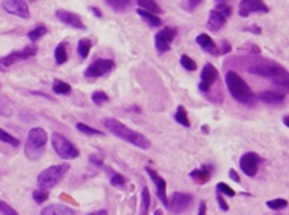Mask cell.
Masks as SVG:
<instances>
[{"label": "cell", "instance_id": "3", "mask_svg": "<svg viewBox=\"0 0 289 215\" xmlns=\"http://www.w3.org/2000/svg\"><path fill=\"white\" fill-rule=\"evenodd\" d=\"M248 73L257 75V77L271 79L276 86L288 88L289 74L280 64H255V66L249 67Z\"/></svg>", "mask_w": 289, "mask_h": 215}, {"label": "cell", "instance_id": "1", "mask_svg": "<svg viewBox=\"0 0 289 215\" xmlns=\"http://www.w3.org/2000/svg\"><path fill=\"white\" fill-rule=\"evenodd\" d=\"M104 126L114 136L119 138L120 140L130 143V145L138 147V149L149 150L152 147V142H150L143 134L135 131V130H131L130 127H128V126L123 125V123H120L117 119H104Z\"/></svg>", "mask_w": 289, "mask_h": 215}, {"label": "cell", "instance_id": "18", "mask_svg": "<svg viewBox=\"0 0 289 215\" xmlns=\"http://www.w3.org/2000/svg\"><path fill=\"white\" fill-rule=\"evenodd\" d=\"M212 173H213V166H212V164H202L200 169H196V170L190 171L189 175L193 181L197 182V183L205 184L207 182L210 181Z\"/></svg>", "mask_w": 289, "mask_h": 215}, {"label": "cell", "instance_id": "17", "mask_svg": "<svg viewBox=\"0 0 289 215\" xmlns=\"http://www.w3.org/2000/svg\"><path fill=\"white\" fill-rule=\"evenodd\" d=\"M144 171L149 174V177L152 178V181L154 182L155 186V191H157V195H158L159 201L162 202V205L168 206V195H166V181L163 178L159 175L158 173L150 167H146Z\"/></svg>", "mask_w": 289, "mask_h": 215}, {"label": "cell", "instance_id": "32", "mask_svg": "<svg viewBox=\"0 0 289 215\" xmlns=\"http://www.w3.org/2000/svg\"><path fill=\"white\" fill-rule=\"evenodd\" d=\"M0 142L6 143V145H10L12 147H19L20 145V140L17 138H15L14 135L8 134L7 131H4L3 129H0Z\"/></svg>", "mask_w": 289, "mask_h": 215}, {"label": "cell", "instance_id": "27", "mask_svg": "<svg viewBox=\"0 0 289 215\" xmlns=\"http://www.w3.org/2000/svg\"><path fill=\"white\" fill-rule=\"evenodd\" d=\"M150 191L148 186H143L141 193V208H139V215H149V208H150Z\"/></svg>", "mask_w": 289, "mask_h": 215}, {"label": "cell", "instance_id": "30", "mask_svg": "<svg viewBox=\"0 0 289 215\" xmlns=\"http://www.w3.org/2000/svg\"><path fill=\"white\" fill-rule=\"evenodd\" d=\"M47 32H48V30H47V27H46V26L39 25V26H36L34 30H31V31L28 32L27 36L32 43H35V42H38L39 39L43 38V36H45Z\"/></svg>", "mask_w": 289, "mask_h": 215}, {"label": "cell", "instance_id": "38", "mask_svg": "<svg viewBox=\"0 0 289 215\" xmlns=\"http://www.w3.org/2000/svg\"><path fill=\"white\" fill-rule=\"evenodd\" d=\"M232 51V45L228 40H221L220 45L216 47V52H214V56H221V55H226Z\"/></svg>", "mask_w": 289, "mask_h": 215}, {"label": "cell", "instance_id": "22", "mask_svg": "<svg viewBox=\"0 0 289 215\" xmlns=\"http://www.w3.org/2000/svg\"><path fill=\"white\" fill-rule=\"evenodd\" d=\"M135 3H137L138 8L148 11V12H150V14L153 15H157V16L163 12V10L159 7V4L157 3V2H153V0H138Z\"/></svg>", "mask_w": 289, "mask_h": 215}, {"label": "cell", "instance_id": "28", "mask_svg": "<svg viewBox=\"0 0 289 215\" xmlns=\"http://www.w3.org/2000/svg\"><path fill=\"white\" fill-rule=\"evenodd\" d=\"M174 121L178 123V125L183 126V127H190V121H189V116H188V112H186L185 107H183L182 104H179L178 107L176 110V114H174Z\"/></svg>", "mask_w": 289, "mask_h": 215}, {"label": "cell", "instance_id": "34", "mask_svg": "<svg viewBox=\"0 0 289 215\" xmlns=\"http://www.w3.org/2000/svg\"><path fill=\"white\" fill-rule=\"evenodd\" d=\"M109 171H110V183L111 186H114V187H118V188H122L125 186V183H126V179H125L122 175H120L119 173H117V171H113L109 169Z\"/></svg>", "mask_w": 289, "mask_h": 215}, {"label": "cell", "instance_id": "45", "mask_svg": "<svg viewBox=\"0 0 289 215\" xmlns=\"http://www.w3.org/2000/svg\"><path fill=\"white\" fill-rule=\"evenodd\" d=\"M229 178H231L233 182H236V183H240L241 182L240 175H238L237 171L234 170V169H231V170H229Z\"/></svg>", "mask_w": 289, "mask_h": 215}, {"label": "cell", "instance_id": "51", "mask_svg": "<svg viewBox=\"0 0 289 215\" xmlns=\"http://www.w3.org/2000/svg\"><path fill=\"white\" fill-rule=\"evenodd\" d=\"M202 130H203V132H205V134H208V130H209V127H208V126H202Z\"/></svg>", "mask_w": 289, "mask_h": 215}, {"label": "cell", "instance_id": "20", "mask_svg": "<svg viewBox=\"0 0 289 215\" xmlns=\"http://www.w3.org/2000/svg\"><path fill=\"white\" fill-rule=\"evenodd\" d=\"M40 215H75V210L65 205H50L42 210Z\"/></svg>", "mask_w": 289, "mask_h": 215}, {"label": "cell", "instance_id": "25", "mask_svg": "<svg viewBox=\"0 0 289 215\" xmlns=\"http://www.w3.org/2000/svg\"><path fill=\"white\" fill-rule=\"evenodd\" d=\"M54 56H55V62L58 66H62V64H65V63L67 62L69 54H67V44H66L65 42L59 43V44L56 45L55 51H54Z\"/></svg>", "mask_w": 289, "mask_h": 215}, {"label": "cell", "instance_id": "53", "mask_svg": "<svg viewBox=\"0 0 289 215\" xmlns=\"http://www.w3.org/2000/svg\"><path fill=\"white\" fill-rule=\"evenodd\" d=\"M277 215H279V214H277Z\"/></svg>", "mask_w": 289, "mask_h": 215}, {"label": "cell", "instance_id": "36", "mask_svg": "<svg viewBox=\"0 0 289 215\" xmlns=\"http://www.w3.org/2000/svg\"><path fill=\"white\" fill-rule=\"evenodd\" d=\"M179 63H181V66H182L186 71H196L197 69V63L194 62L190 56L186 55V54H183V55L181 56Z\"/></svg>", "mask_w": 289, "mask_h": 215}, {"label": "cell", "instance_id": "15", "mask_svg": "<svg viewBox=\"0 0 289 215\" xmlns=\"http://www.w3.org/2000/svg\"><path fill=\"white\" fill-rule=\"evenodd\" d=\"M3 8L8 14L15 15V16L22 17V19H30V16H31L28 4L23 2V0H7V2H3Z\"/></svg>", "mask_w": 289, "mask_h": 215}, {"label": "cell", "instance_id": "44", "mask_svg": "<svg viewBox=\"0 0 289 215\" xmlns=\"http://www.w3.org/2000/svg\"><path fill=\"white\" fill-rule=\"evenodd\" d=\"M244 30H245V31L252 32V34H253V35H260V34H261V28L258 27L257 25H252L251 27H245Z\"/></svg>", "mask_w": 289, "mask_h": 215}, {"label": "cell", "instance_id": "10", "mask_svg": "<svg viewBox=\"0 0 289 215\" xmlns=\"http://www.w3.org/2000/svg\"><path fill=\"white\" fill-rule=\"evenodd\" d=\"M115 67V62L113 59H96L94 60L86 69H85V78H102L111 73Z\"/></svg>", "mask_w": 289, "mask_h": 215}, {"label": "cell", "instance_id": "9", "mask_svg": "<svg viewBox=\"0 0 289 215\" xmlns=\"http://www.w3.org/2000/svg\"><path fill=\"white\" fill-rule=\"evenodd\" d=\"M177 35H178V30L176 27H165L155 34L154 45L158 54H165L170 51L172 43L174 42Z\"/></svg>", "mask_w": 289, "mask_h": 215}, {"label": "cell", "instance_id": "7", "mask_svg": "<svg viewBox=\"0 0 289 215\" xmlns=\"http://www.w3.org/2000/svg\"><path fill=\"white\" fill-rule=\"evenodd\" d=\"M51 145L52 149L55 150L56 155L62 159L70 160L79 156V150L76 149L75 145L59 132H54L51 135Z\"/></svg>", "mask_w": 289, "mask_h": 215}, {"label": "cell", "instance_id": "5", "mask_svg": "<svg viewBox=\"0 0 289 215\" xmlns=\"http://www.w3.org/2000/svg\"><path fill=\"white\" fill-rule=\"evenodd\" d=\"M70 170L69 163L55 164V166H50L48 169L42 171L38 175L36 183H38L39 190L48 191L50 188H54L59 182L62 181L67 171Z\"/></svg>", "mask_w": 289, "mask_h": 215}, {"label": "cell", "instance_id": "47", "mask_svg": "<svg viewBox=\"0 0 289 215\" xmlns=\"http://www.w3.org/2000/svg\"><path fill=\"white\" fill-rule=\"evenodd\" d=\"M197 215H207V203L205 202H201L200 207H198V212Z\"/></svg>", "mask_w": 289, "mask_h": 215}, {"label": "cell", "instance_id": "21", "mask_svg": "<svg viewBox=\"0 0 289 215\" xmlns=\"http://www.w3.org/2000/svg\"><path fill=\"white\" fill-rule=\"evenodd\" d=\"M196 43L200 45L201 49L203 50L205 52L210 54V55L214 56V52H216V47L217 44L214 43V40L210 38L208 34H200L196 38Z\"/></svg>", "mask_w": 289, "mask_h": 215}, {"label": "cell", "instance_id": "33", "mask_svg": "<svg viewBox=\"0 0 289 215\" xmlns=\"http://www.w3.org/2000/svg\"><path fill=\"white\" fill-rule=\"evenodd\" d=\"M91 101H93V103L95 104V106L100 107V106H104V104L107 103L110 99H109V95H107L106 92H104V91H95V92H93V95H91Z\"/></svg>", "mask_w": 289, "mask_h": 215}, {"label": "cell", "instance_id": "12", "mask_svg": "<svg viewBox=\"0 0 289 215\" xmlns=\"http://www.w3.org/2000/svg\"><path fill=\"white\" fill-rule=\"evenodd\" d=\"M220 78V74H218V69L212 64V63H207L203 66L202 71H201V80L200 84H198V90L203 94H207L212 90V87L214 86L217 80Z\"/></svg>", "mask_w": 289, "mask_h": 215}, {"label": "cell", "instance_id": "46", "mask_svg": "<svg viewBox=\"0 0 289 215\" xmlns=\"http://www.w3.org/2000/svg\"><path fill=\"white\" fill-rule=\"evenodd\" d=\"M89 10L93 12V15L95 17H99V19H102L104 17V14H102V11L99 10L98 7H95V6H91V7H89Z\"/></svg>", "mask_w": 289, "mask_h": 215}, {"label": "cell", "instance_id": "40", "mask_svg": "<svg viewBox=\"0 0 289 215\" xmlns=\"http://www.w3.org/2000/svg\"><path fill=\"white\" fill-rule=\"evenodd\" d=\"M0 214L2 215H19L12 206H10L7 202L0 201Z\"/></svg>", "mask_w": 289, "mask_h": 215}, {"label": "cell", "instance_id": "35", "mask_svg": "<svg viewBox=\"0 0 289 215\" xmlns=\"http://www.w3.org/2000/svg\"><path fill=\"white\" fill-rule=\"evenodd\" d=\"M266 206L271 210H275V211H279V210H282L288 206V201L282 198H277V199H272V201L266 202Z\"/></svg>", "mask_w": 289, "mask_h": 215}, {"label": "cell", "instance_id": "48", "mask_svg": "<svg viewBox=\"0 0 289 215\" xmlns=\"http://www.w3.org/2000/svg\"><path fill=\"white\" fill-rule=\"evenodd\" d=\"M87 215H109L107 214L106 210H98V211H94V212H90Z\"/></svg>", "mask_w": 289, "mask_h": 215}, {"label": "cell", "instance_id": "14", "mask_svg": "<svg viewBox=\"0 0 289 215\" xmlns=\"http://www.w3.org/2000/svg\"><path fill=\"white\" fill-rule=\"evenodd\" d=\"M269 7L260 0H241L238 4V15L248 17L251 14H268Z\"/></svg>", "mask_w": 289, "mask_h": 215}, {"label": "cell", "instance_id": "39", "mask_svg": "<svg viewBox=\"0 0 289 215\" xmlns=\"http://www.w3.org/2000/svg\"><path fill=\"white\" fill-rule=\"evenodd\" d=\"M32 199H34L38 205H42V203H45L46 201L48 199V191L45 190H35L32 193Z\"/></svg>", "mask_w": 289, "mask_h": 215}, {"label": "cell", "instance_id": "42", "mask_svg": "<svg viewBox=\"0 0 289 215\" xmlns=\"http://www.w3.org/2000/svg\"><path fill=\"white\" fill-rule=\"evenodd\" d=\"M89 160H90V163L94 164V166H96V167L104 166V158H102L100 155H98V154H93V155H90Z\"/></svg>", "mask_w": 289, "mask_h": 215}, {"label": "cell", "instance_id": "19", "mask_svg": "<svg viewBox=\"0 0 289 215\" xmlns=\"http://www.w3.org/2000/svg\"><path fill=\"white\" fill-rule=\"evenodd\" d=\"M258 99L265 104H281L285 102V94L279 92V91H262L261 94L258 95Z\"/></svg>", "mask_w": 289, "mask_h": 215}, {"label": "cell", "instance_id": "43", "mask_svg": "<svg viewBox=\"0 0 289 215\" xmlns=\"http://www.w3.org/2000/svg\"><path fill=\"white\" fill-rule=\"evenodd\" d=\"M216 199H217V203H218V206H220V208L222 211H228V210H229V206H228V202L225 201L224 195L217 194Z\"/></svg>", "mask_w": 289, "mask_h": 215}, {"label": "cell", "instance_id": "26", "mask_svg": "<svg viewBox=\"0 0 289 215\" xmlns=\"http://www.w3.org/2000/svg\"><path fill=\"white\" fill-rule=\"evenodd\" d=\"M91 49H93V42H91V39L89 38L80 39L79 42H78V45H76L78 55H79L82 59H86L87 56H89L90 51H91Z\"/></svg>", "mask_w": 289, "mask_h": 215}, {"label": "cell", "instance_id": "23", "mask_svg": "<svg viewBox=\"0 0 289 215\" xmlns=\"http://www.w3.org/2000/svg\"><path fill=\"white\" fill-rule=\"evenodd\" d=\"M105 3H106L114 12L120 14V12H125L126 10L133 7L134 2H130V0H106Z\"/></svg>", "mask_w": 289, "mask_h": 215}, {"label": "cell", "instance_id": "6", "mask_svg": "<svg viewBox=\"0 0 289 215\" xmlns=\"http://www.w3.org/2000/svg\"><path fill=\"white\" fill-rule=\"evenodd\" d=\"M232 15V6L226 2H216L214 8L209 12L207 27L210 31L217 32L226 25L228 19Z\"/></svg>", "mask_w": 289, "mask_h": 215}, {"label": "cell", "instance_id": "49", "mask_svg": "<svg viewBox=\"0 0 289 215\" xmlns=\"http://www.w3.org/2000/svg\"><path fill=\"white\" fill-rule=\"evenodd\" d=\"M249 51L256 52V54H260V49H258L256 44H251V47H249Z\"/></svg>", "mask_w": 289, "mask_h": 215}, {"label": "cell", "instance_id": "29", "mask_svg": "<svg viewBox=\"0 0 289 215\" xmlns=\"http://www.w3.org/2000/svg\"><path fill=\"white\" fill-rule=\"evenodd\" d=\"M52 91L56 95H69L71 94V86L69 83L63 82V80L55 79L52 82Z\"/></svg>", "mask_w": 289, "mask_h": 215}, {"label": "cell", "instance_id": "13", "mask_svg": "<svg viewBox=\"0 0 289 215\" xmlns=\"http://www.w3.org/2000/svg\"><path fill=\"white\" fill-rule=\"evenodd\" d=\"M193 197L190 194H185V193H174V194L168 198V207L173 214H182L186 208L192 205Z\"/></svg>", "mask_w": 289, "mask_h": 215}, {"label": "cell", "instance_id": "37", "mask_svg": "<svg viewBox=\"0 0 289 215\" xmlns=\"http://www.w3.org/2000/svg\"><path fill=\"white\" fill-rule=\"evenodd\" d=\"M216 190L218 191V194H221V195H226V197H231V198L236 197V191H234L231 186H228L226 183H224V182L217 183Z\"/></svg>", "mask_w": 289, "mask_h": 215}, {"label": "cell", "instance_id": "8", "mask_svg": "<svg viewBox=\"0 0 289 215\" xmlns=\"http://www.w3.org/2000/svg\"><path fill=\"white\" fill-rule=\"evenodd\" d=\"M36 52H38V47L35 44H30L26 45L23 50L12 51L8 55L2 56L0 58V71H3V73L4 71H8L16 63L22 62V60L31 59L32 56L36 55Z\"/></svg>", "mask_w": 289, "mask_h": 215}, {"label": "cell", "instance_id": "16", "mask_svg": "<svg viewBox=\"0 0 289 215\" xmlns=\"http://www.w3.org/2000/svg\"><path fill=\"white\" fill-rule=\"evenodd\" d=\"M55 16L59 21H62L63 25L70 26L76 30H86V26L83 25V20L80 19L79 15L74 14L71 11L67 10H56Z\"/></svg>", "mask_w": 289, "mask_h": 215}, {"label": "cell", "instance_id": "11", "mask_svg": "<svg viewBox=\"0 0 289 215\" xmlns=\"http://www.w3.org/2000/svg\"><path fill=\"white\" fill-rule=\"evenodd\" d=\"M261 162H262L261 156L258 155L257 153L249 151V153H245L244 155H241L240 169L246 177L253 178L256 177V174H257L258 169H260Z\"/></svg>", "mask_w": 289, "mask_h": 215}, {"label": "cell", "instance_id": "24", "mask_svg": "<svg viewBox=\"0 0 289 215\" xmlns=\"http://www.w3.org/2000/svg\"><path fill=\"white\" fill-rule=\"evenodd\" d=\"M137 14L139 15V16L143 19L146 23H148L150 27H159V26L162 25V19L159 16H157V15H153L150 14V12H148V11H143L141 10V8H137Z\"/></svg>", "mask_w": 289, "mask_h": 215}, {"label": "cell", "instance_id": "41", "mask_svg": "<svg viewBox=\"0 0 289 215\" xmlns=\"http://www.w3.org/2000/svg\"><path fill=\"white\" fill-rule=\"evenodd\" d=\"M202 3L201 0H190V2H182L181 3V7L183 8L185 11H188V12H193V11L196 10L200 4Z\"/></svg>", "mask_w": 289, "mask_h": 215}, {"label": "cell", "instance_id": "2", "mask_svg": "<svg viewBox=\"0 0 289 215\" xmlns=\"http://www.w3.org/2000/svg\"><path fill=\"white\" fill-rule=\"evenodd\" d=\"M225 83H226L228 90H229V92H231L234 101H237L238 103L241 104H245V106H253V104H255V94L252 92L251 87L248 86V83H246L236 71H229V73H226Z\"/></svg>", "mask_w": 289, "mask_h": 215}, {"label": "cell", "instance_id": "52", "mask_svg": "<svg viewBox=\"0 0 289 215\" xmlns=\"http://www.w3.org/2000/svg\"><path fill=\"white\" fill-rule=\"evenodd\" d=\"M154 215H162V211L161 210H157V211L154 212Z\"/></svg>", "mask_w": 289, "mask_h": 215}, {"label": "cell", "instance_id": "31", "mask_svg": "<svg viewBox=\"0 0 289 215\" xmlns=\"http://www.w3.org/2000/svg\"><path fill=\"white\" fill-rule=\"evenodd\" d=\"M75 127L79 132H82V134H86V135H90V136H104L105 135L102 131L94 129V127H90V126L85 125V123H76Z\"/></svg>", "mask_w": 289, "mask_h": 215}, {"label": "cell", "instance_id": "50", "mask_svg": "<svg viewBox=\"0 0 289 215\" xmlns=\"http://www.w3.org/2000/svg\"><path fill=\"white\" fill-rule=\"evenodd\" d=\"M282 123L285 125V127H288V126H289V123H288V115H285V116L282 118Z\"/></svg>", "mask_w": 289, "mask_h": 215}, {"label": "cell", "instance_id": "4", "mask_svg": "<svg viewBox=\"0 0 289 215\" xmlns=\"http://www.w3.org/2000/svg\"><path fill=\"white\" fill-rule=\"evenodd\" d=\"M47 132L42 127H34L30 130L27 136V142L24 146V154L30 160H38L45 154L46 145H47Z\"/></svg>", "mask_w": 289, "mask_h": 215}]
</instances>
